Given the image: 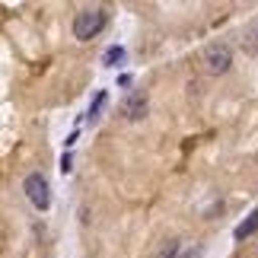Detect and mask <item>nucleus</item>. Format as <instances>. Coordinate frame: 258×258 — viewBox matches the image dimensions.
<instances>
[{"instance_id":"obj_6","label":"nucleus","mask_w":258,"mask_h":258,"mask_svg":"<svg viewBox=\"0 0 258 258\" xmlns=\"http://www.w3.org/2000/svg\"><path fill=\"white\" fill-rule=\"evenodd\" d=\"M124 57H127L124 48H121V45H112V48H108V51L102 54V64H105V67H118V64L124 61Z\"/></svg>"},{"instance_id":"obj_7","label":"nucleus","mask_w":258,"mask_h":258,"mask_svg":"<svg viewBox=\"0 0 258 258\" xmlns=\"http://www.w3.org/2000/svg\"><path fill=\"white\" fill-rule=\"evenodd\" d=\"M105 102H108V93H105V89H99V93H96V99H93V105H89V121H96V118L99 115H102V108H105Z\"/></svg>"},{"instance_id":"obj_8","label":"nucleus","mask_w":258,"mask_h":258,"mask_svg":"<svg viewBox=\"0 0 258 258\" xmlns=\"http://www.w3.org/2000/svg\"><path fill=\"white\" fill-rule=\"evenodd\" d=\"M71 169H74V156L64 153V156H61V172H71Z\"/></svg>"},{"instance_id":"obj_5","label":"nucleus","mask_w":258,"mask_h":258,"mask_svg":"<svg viewBox=\"0 0 258 258\" xmlns=\"http://www.w3.org/2000/svg\"><path fill=\"white\" fill-rule=\"evenodd\" d=\"M255 233H258V211L249 217V220H242V223L233 230V236H236V239H249V236H255Z\"/></svg>"},{"instance_id":"obj_2","label":"nucleus","mask_w":258,"mask_h":258,"mask_svg":"<svg viewBox=\"0 0 258 258\" xmlns=\"http://www.w3.org/2000/svg\"><path fill=\"white\" fill-rule=\"evenodd\" d=\"M23 191L32 201L35 211H48L51 207V185H48V178L42 172H29L26 182H23Z\"/></svg>"},{"instance_id":"obj_3","label":"nucleus","mask_w":258,"mask_h":258,"mask_svg":"<svg viewBox=\"0 0 258 258\" xmlns=\"http://www.w3.org/2000/svg\"><path fill=\"white\" fill-rule=\"evenodd\" d=\"M201 64H204V71L211 74V77H220L226 74L233 67V51H230V45H223V42H214V45H207L204 48V57H201Z\"/></svg>"},{"instance_id":"obj_4","label":"nucleus","mask_w":258,"mask_h":258,"mask_svg":"<svg viewBox=\"0 0 258 258\" xmlns=\"http://www.w3.org/2000/svg\"><path fill=\"white\" fill-rule=\"evenodd\" d=\"M121 115L127 118V121H141V118L147 115V93H131L121 102Z\"/></svg>"},{"instance_id":"obj_1","label":"nucleus","mask_w":258,"mask_h":258,"mask_svg":"<svg viewBox=\"0 0 258 258\" xmlns=\"http://www.w3.org/2000/svg\"><path fill=\"white\" fill-rule=\"evenodd\" d=\"M108 26V13L102 7H86L80 13L74 16V38L77 42H89V38H96L102 29Z\"/></svg>"}]
</instances>
